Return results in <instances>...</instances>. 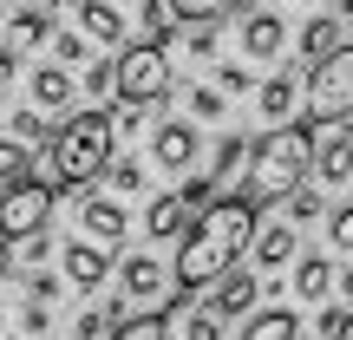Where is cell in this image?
<instances>
[{
    "label": "cell",
    "mask_w": 353,
    "mask_h": 340,
    "mask_svg": "<svg viewBox=\"0 0 353 340\" xmlns=\"http://www.w3.org/2000/svg\"><path fill=\"white\" fill-rule=\"evenodd\" d=\"M314 216H321L314 190H288V197H281V223H314Z\"/></svg>",
    "instance_id": "obj_26"
},
{
    "label": "cell",
    "mask_w": 353,
    "mask_h": 340,
    "mask_svg": "<svg viewBox=\"0 0 353 340\" xmlns=\"http://www.w3.org/2000/svg\"><path fill=\"white\" fill-rule=\"evenodd\" d=\"M255 229H262V203L249 197V183H242V190H223V197H210L196 216H190V229L176 236V262H170L176 294L210 288L216 275H229V268L249 255Z\"/></svg>",
    "instance_id": "obj_1"
},
{
    "label": "cell",
    "mask_w": 353,
    "mask_h": 340,
    "mask_svg": "<svg viewBox=\"0 0 353 340\" xmlns=\"http://www.w3.org/2000/svg\"><path fill=\"white\" fill-rule=\"evenodd\" d=\"M294 294L301 301H327L334 294V262L327 255H294Z\"/></svg>",
    "instance_id": "obj_19"
},
{
    "label": "cell",
    "mask_w": 353,
    "mask_h": 340,
    "mask_svg": "<svg viewBox=\"0 0 353 340\" xmlns=\"http://www.w3.org/2000/svg\"><path fill=\"white\" fill-rule=\"evenodd\" d=\"M59 210L79 223V236L85 242H99V249H112V242H125V229H131V216H125V203L118 197H105V190H92V183H72L59 197Z\"/></svg>",
    "instance_id": "obj_6"
},
{
    "label": "cell",
    "mask_w": 353,
    "mask_h": 340,
    "mask_svg": "<svg viewBox=\"0 0 353 340\" xmlns=\"http://www.w3.org/2000/svg\"><path fill=\"white\" fill-rule=\"evenodd\" d=\"M13 72H20V52H13V46H0V86H7Z\"/></svg>",
    "instance_id": "obj_42"
},
{
    "label": "cell",
    "mask_w": 353,
    "mask_h": 340,
    "mask_svg": "<svg viewBox=\"0 0 353 340\" xmlns=\"http://www.w3.org/2000/svg\"><path fill=\"white\" fill-rule=\"evenodd\" d=\"M33 7H59V0H33Z\"/></svg>",
    "instance_id": "obj_47"
},
{
    "label": "cell",
    "mask_w": 353,
    "mask_h": 340,
    "mask_svg": "<svg viewBox=\"0 0 353 340\" xmlns=\"http://www.w3.org/2000/svg\"><path fill=\"white\" fill-rule=\"evenodd\" d=\"M0 314H7V301H0Z\"/></svg>",
    "instance_id": "obj_48"
},
{
    "label": "cell",
    "mask_w": 353,
    "mask_h": 340,
    "mask_svg": "<svg viewBox=\"0 0 353 340\" xmlns=\"http://www.w3.org/2000/svg\"><path fill=\"white\" fill-rule=\"evenodd\" d=\"M59 275L72 281L79 294H92V288H105V281H112V255L99 249V242H85V236H72L59 249Z\"/></svg>",
    "instance_id": "obj_9"
},
{
    "label": "cell",
    "mask_w": 353,
    "mask_h": 340,
    "mask_svg": "<svg viewBox=\"0 0 353 340\" xmlns=\"http://www.w3.org/2000/svg\"><path fill=\"white\" fill-rule=\"evenodd\" d=\"M105 340H170V321L157 308H138V314H118Z\"/></svg>",
    "instance_id": "obj_22"
},
{
    "label": "cell",
    "mask_w": 353,
    "mask_h": 340,
    "mask_svg": "<svg viewBox=\"0 0 353 340\" xmlns=\"http://www.w3.org/2000/svg\"><path fill=\"white\" fill-rule=\"evenodd\" d=\"M183 229H190V203H183V190H164V197H151V210H144V236L170 242V236H183Z\"/></svg>",
    "instance_id": "obj_16"
},
{
    "label": "cell",
    "mask_w": 353,
    "mask_h": 340,
    "mask_svg": "<svg viewBox=\"0 0 353 340\" xmlns=\"http://www.w3.org/2000/svg\"><path fill=\"white\" fill-rule=\"evenodd\" d=\"M13 39H52V13L46 7H33V0H20V13H13Z\"/></svg>",
    "instance_id": "obj_25"
},
{
    "label": "cell",
    "mask_w": 353,
    "mask_h": 340,
    "mask_svg": "<svg viewBox=\"0 0 353 340\" xmlns=\"http://www.w3.org/2000/svg\"><path fill=\"white\" fill-rule=\"evenodd\" d=\"M307 177H314V131L307 125H268L249 144V197L255 203H281Z\"/></svg>",
    "instance_id": "obj_2"
},
{
    "label": "cell",
    "mask_w": 353,
    "mask_h": 340,
    "mask_svg": "<svg viewBox=\"0 0 353 340\" xmlns=\"http://www.w3.org/2000/svg\"><path fill=\"white\" fill-rule=\"evenodd\" d=\"M112 275H118V288H125V301H138V308H157V301L176 288V281L151 262V255H131V262H118Z\"/></svg>",
    "instance_id": "obj_11"
},
{
    "label": "cell",
    "mask_w": 353,
    "mask_h": 340,
    "mask_svg": "<svg viewBox=\"0 0 353 340\" xmlns=\"http://www.w3.org/2000/svg\"><path fill=\"white\" fill-rule=\"evenodd\" d=\"M334 46H347V20H341V13H321V20L301 26V52H307V59H327Z\"/></svg>",
    "instance_id": "obj_21"
},
{
    "label": "cell",
    "mask_w": 353,
    "mask_h": 340,
    "mask_svg": "<svg viewBox=\"0 0 353 340\" xmlns=\"http://www.w3.org/2000/svg\"><path fill=\"white\" fill-rule=\"evenodd\" d=\"M288 52V20H281L275 7H262V13H249L242 20V59H281Z\"/></svg>",
    "instance_id": "obj_12"
},
{
    "label": "cell",
    "mask_w": 353,
    "mask_h": 340,
    "mask_svg": "<svg viewBox=\"0 0 353 340\" xmlns=\"http://www.w3.org/2000/svg\"><path fill=\"white\" fill-rule=\"evenodd\" d=\"M223 112H229V105H223V92H216V86H196V92H190V118L210 125V118H223Z\"/></svg>",
    "instance_id": "obj_29"
},
{
    "label": "cell",
    "mask_w": 353,
    "mask_h": 340,
    "mask_svg": "<svg viewBox=\"0 0 353 340\" xmlns=\"http://www.w3.org/2000/svg\"><path fill=\"white\" fill-rule=\"evenodd\" d=\"M33 112L39 118H72L79 112V86L65 66H39L33 72Z\"/></svg>",
    "instance_id": "obj_13"
},
{
    "label": "cell",
    "mask_w": 353,
    "mask_h": 340,
    "mask_svg": "<svg viewBox=\"0 0 353 340\" xmlns=\"http://www.w3.org/2000/svg\"><path fill=\"white\" fill-rule=\"evenodd\" d=\"M314 177L321 183H347L353 177V118L314 125Z\"/></svg>",
    "instance_id": "obj_8"
},
{
    "label": "cell",
    "mask_w": 353,
    "mask_h": 340,
    "mask_svg": "<svg viewBox=\"0 0 353 340\" xmlns=\"http://www.w3.org/2000/svg\"><path fill=\"white\" fill-rule=\"evenodd\" d=\"M170 52L157 46V39H138V46H125L112 59V92H118V105H164L170 99Z\"/></svg>",
    "instance_id": "obj_4"
},
{
    "label": "cell",
    "mask_w": 353,
    "mask_h": 340,
    "mask_svg": "<svg viewBox=\"0 0 353 340\" xmlns=\"http://www.w3.org/2000/svg\"><path fill=\"white\" fill-rule=\"evenodd\" d=\"M255 301H262V281H255V268H242V262L210 281V308L216 314H255Z\"/></svg>",
    "instance_id": "obj_14"
},
{
    "label": "cell",
    "mask_w": 353,
    "mask_h": 340,
    "mask_svg": "<svg viewBox=\"0 0 353 340\" xmlns=\"http://www.w3.org/2000/svg\"><path fill=\"white\" fill-rule=\"evenodd\" d=\"M327 340H353V314H347V321H341V328H334Z\"/></svg>",
    "instance_id": "obj_44"
},
{
    "label": "cell",
    "mask_w": 353,
    "mask_h": 340,
    "mask_svg": "<svg viewBox=\"0 0 353 340\" xmlns=\"http://www.w3.org/2000/svg\"><path fill=\"white\" fill-rule=\"evenodd\" d=\"M52 294H59V275L33 268V275H26V301H52Z\"/></svg>",
    "instance_id": "obj_36"
},
{
    "label": "cell",
    "mask_w": 353,
    "mask_h": 340,
    "mask_svg": "<svg viewBox=\"0 0 353 340\" xmlns=\"http://www.w3.org/2000/svg\"><path fill=\"white\" fill-rule=\"evenodd\" d=\"M334 288H341L347 301H353V255H347V268H341V275H334Z\"/></svg>",
    "instance_id": "obj_43"
},
{
    "label": "cell",
    "mask_w": 353,
    "mask_h": 340,
    "mask_svg": "<svg viewBox=\"0 0 353 340\" xmlns=\"http://www.w3.org/2000/svg\"><path fill=\"white\" fill-rule=\"evenodd\" d=\"M99 334H112V308H99V314H79V321H72V340H99Z\"/></svg>",
    "instance_id": "obj_34"
},
{
    "label": "cell",
    "mask_w": 353,
    "mask_h": 340,
    "mask_svg": "<svg viewBox=\"0 0 353 340\" xmlns=\"http://www.w3.org/2000/svg\"><path fill=\"white\" fill-rule=\"evenodd\" d=\"M13 138H20V144H39V138H46V118H39V112H13Z\"/></svg>",
    "instance_id": "obj_35"
},
{
    "label": "cell",
    "mask_w": 353,
    "mask_h": 340,
    "mask_svg": "<svg viewBox=\"0 0 353 340\" xmlns=\"http://www.w3.org/2000/svg\"><path fill=\"white\" fill-rule=\"evenodd\" d=\"M112 7H118V0H112Z\"/></svg>",
    "instance_id": "obj_49"
},
{
    "label": "cell",
    "mask_w": 353,
    "mask_h": 340,
    "mask_svg": "<svg viewBox=\"0 0 353 340\" xmlns=\"http://www.w3.org/2000/svg\"><path fill=\"white\" fill-rule=\"evenodd\" d=\"M0 275H7V236H0Z\"/></svg>",
    "instance_id": "obj_46"
},
{
    "label": "cell",
    "mask_w": 353,
    "mask_h": 340,
    "mask_svg": "<svg viewBox=\"0 0 353 340\" xmlns=\"http://www.w3.org/2000/svg\"><path fill=\"white\" fill-rule=\"evenodd\" d=\"M249 255H255V268H288V262H294V223H268V229H255Z\"/></svg>",
    "instance_id": "obj_18"
},
{
    "label": "cell",
    "mask_w": 353,
    "mask_h": 340,
    "mask_svg": "<svg viewBox=\"0 0 353 340\" xmlns=\"http://www.w3.org/2000/svg\"><path fill=\"white\" fill-rule=\"evenodd\" d=\"M52 210H59V190L39 183V177H20V183L0 190V236H7V242L33 236V229L52 223Z\"/></svg>",
    "instance_id": "obj_7"
},
{
    "label": "cell",
    "mask_w": 353,
    "mask_h": 340,
    "mask_svg": "<svg viewBox=\"0 0 353 340\" xmlns=\"http://www.w3.org/2000/svg\"><path fill=\"white\" fill-rule=\"evenodd\" d=\"M242 0H170V13H176V26H216V20H229Z\"/></svg>",
    "instance_id": "obj_23"
},
{
    "label": "cell",
    "mask_w": 353,
    "mask_h": 340,
    "mask_svg": "<svg viewBox=\"0 0 353 340\" xmlns=\"http://www.w3.org/2000/svg\"><path fill=\"white\" fill-rule=\"evenodd\" d=\"M236 164H249V144H242V138H223V151L210 157V177H229Z\"/></svg>",
    "instance_id": "obj_32"
},
{
    "label": "cell",
    "mask_w": 353,
    "mask_h": 340,
    "mask_svg": "<svg viewBox=\"0 0 353 340\" xmlns=\"http://www.w3.org/2000/svg\"><path fill=\"white\" fill-rule=\"evenodd\" d=\"M176 26V13H170V0H144V33L157 39V46H164V33Z\"/></svg>",
    "instance_id": "obj_30"
},
{
    "label": "cell",
    "mask_w": 353,
    "mask_h": 340,
    "mask_svg": "<svg viewBox=\"0 0 353 340\" xmlns=\"http://www.w3.org/2000/svg\"><path fill=\"white\" fill-rule=\"evenodd\" d=\"M242 340H301V314H294V308L249 314V321H242Z\"/></svg>",
    "instance_id": "obj_20"
},
{
    "label": "cell",
    "mask_w": 353,
    "mask_h": 340,
    "mask_svg": "<svg viewBox=\"0 0 353 340\" xmlns=\"http://www.w3.org/2000/svg\"><path fill=\"white\" fill-rule=\"evenodd\" d=\"M72 20L92 46H125V13L112 0H72Z\"/></svg>",
    "instance_id": "obj_15"
},
{
    "label": "cell",
    "mask_w": 353,
    "mask_h": 340,
    "mask_svg": "<svg viewBox=\"0 0 353 340\" xmlns=\"http://www.w3.org/2000/svg\"><path fill=\"white\" fill-rule=\"evenodd\" d=\"M183 340H223V314H216V308H190Z\"/></svg>",
    "instance_id": "obj_27"
},
{
    "label": "cell",
    "mask_w": 353,
    "mask_h": 340,
    "mask_svg": "<svg viewBox=\"0 0 353 340\" xmlns=\"http://www.w3.org/2000/svg\"><path fill=\"white\" fill-rule=\"evenodd\" d=\"M46 255H52V236H46V229H33V236H20V268H26V275H33V268L46 262Z\"/></svg>",
    "instance_id": "obj_31"
},
{
    "label": "cell",
    "mask_w": 353,
    "mask_h": 340,
    "mask_svg": "<svg viewBox=\"0 0 353 340\" xmlns=\"http://www.w3.org/2000/svg\"><path fill=\"white\" fill-rule=\"evenodd\" d=\"M301 112H307V125L353 118V39L334 46L327 59H314V72H307V86H301Z\"/></svg>",
    "instance_id": "obj_5"
},
{
    "label": "cell",
    "mask_w": 353,
    "mask_h": 340,
    "mask_svg": "<svg viewBox=\"0 0 353 340\" xmlns=\"http://www.w3.org/2000/svg\"><path fill=\"white\" fill-rule=\"evenodd\" d=\"M85 92H112V59H99V66H85Z\"/></svg>",
    "instance_id": "obj_41"
},
{
    "label": "cell",
    "mask_w": 353,
    "mask_h": 340,
    "mask_svg": "<svg viewBox=\"0 0 353 340\" xmlns=\"http://www.w3.org/2000/svg\"><path fill=\"white\" fill-rule=\"evenodd\" d=\"M52 52H59V66H79V59H85V33H59Z\"/></svg>",
    "instance_id": "obj_38"
},
{
    "label": "cell",
    "mask_w": 353,
    "mask_h": 340,
    "mask_svg": "<svg viewBox=\"0 0 353 340\" xmlns=\"http://www.w3.org/2000/svg\"><path fill=\"white\" fill-rule=\"evenodd\" d=\"M216 92H223V99L229 92H249V72H242V66H223V72H216Z\"/></svg>",
    "instance_id": "obj_39"
},
{
    "label": "cell",
    "mask_w": 353,
    "mask_h": 340,
    "mask_svg": "<svg viewBox=\"0 0 353 340\" xmlns=\"http://www.w3.org/2000/svg\"><path fill=\"white\" fill-rule=\"evenodd\" d=\"M334 13H341V20H353V0H334Z\"/></svg>",
    "instance_id": "obj_45"
},
{
    "label": "cell",
    "mask_w": 353,
    "mask_h": 340,
    "mask_svg": "<svg viewBox=\"0 0 353 340\" xmlns=\"http://www.w3.org/2000/svg\"><path fill=\"white\" fill-rule=\"evenodd\" d=\"M183 46L196 52V59H210L216 52V26H183Z\"/></svg>",
    "instance_id": "obj_37"
},
{
    "label": "cell",
    "mask_w": 353,
    "mask_h": 340,
    "mask_svg": "<svg viewBox=\"0 0 353 340\" xmlns=\"http://www.w3.org/2000/svg\"><path fill=\"white\" fill-rule=\"evenodd\" d=\"M20 177H33V151H26L20 138H0V190L20 183Z\"/></svg>",
    "instance_id": "obj_24"
},
{
    "label": "cell",
    "mask_w": 353,
    "mask_h": 340,
    "mask_svg": "<svg viewBox=\"0 0 353 340\" xmlns=\"http://www.w3.org/2000/svg\"><path fill=\"white\" fill-rule=\"evenodd\" d=\"M151 157H157L164 170H176V177H183V170L203 157V131L190 125V118H170V125H157V138H151Z\"/></svg>",
    "instance_id": "obj_10"
},
{
    "label": "cell",
    "mask_w": 353,
    "mask_h": 340,
    "mask_svg": "<svg viewBox=\"0 0 353 340\" xmlns=\"http://www.w3.org/2000/svg\"><path fill=\"white\" fill-rule=\"evenodd\" d=\"M105 177H112V190H138V183H144L138 164H105Z\"/></svg>",
    "instance_id": "obj_40"
},
{
    "label": "cell",
    "mask_w": 353,
    "mask_h": 340,
    "mask_svg": "<svg viewBox=\"0 0 353 340\" xmlns=\"http://www.w3.org/2000/svg\"><path fill=\"white\" fill-rule=\"evenodd\" d=\"M294 99H301V79H294V72H268V79H262V92H255V112H262L268 125H288Z\"/></svg>",
    "instance_id": "obj_17"
},
{
    "label": "cell",
    "mask_w": 353,
    "mask_h": 340,
    "mask_svg": "<svg viewBox=\"0 0 353 340\" xmlns=\"http://www.w3.org/2000/svg\"><path fill=\"white\" fill-rule=\"evenodd\" d=\"M327 242L341 255H353V203H341V210H327Z\"/></svg>",
    "instance_id": "obj_28"
},
{
    "label": "cell",
    "mask_w": 353,
    "mask_h": 340,
    "mask_svg": "<svg viewBox=\"0 0 353 340\" xmlns=\"http://www.w3.org/2000/svg\"><path fill=\"white\" fill-rule=\"evenodd\" d=\"M112 144H118V125H112V112H99V105L59 118V131H52V177H59L65 190L72 183H99L105 164H112Z\"/></svg>",
    "instance_id": "obj_3"
},
{
    "label": "cell",
    "mask_w": 353,
    "mask_h": 340,
    "mask_svg": "<svg viewBox=\"0 0 353 340\" xmlns=\"http://www.w3.org/2000/svg\"><path fill=\"white\" fill-rule=\"evenodd\" d=\"M20 328H26V340H46V334H52V314H46V301H26V308H20Z\"/></svg>",
    "instance_id": "obj_33"
}]
</instances>
